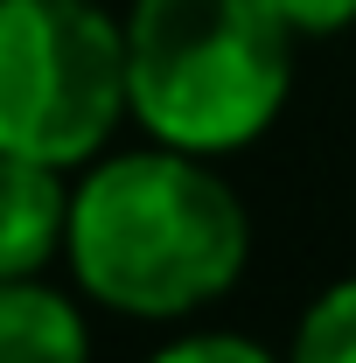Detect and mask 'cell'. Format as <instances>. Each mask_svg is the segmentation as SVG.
Segmentation results:
<instances>
[{
  "label": "cell",
  "instance_id": "cell-2",
  "mask_svg": "<svg viewBox=\"0 0 356 363\" xmlns=\"http://www.w3.org/2000/svg\"><path fill=\"white\" fill-rule=\"evenodd\" d=\"M126 77L154 140L189 154L252 147L294 84V21L272 0H133Z\"/></svg>",
  "mask_w": 356,
  "mask_h": 363
},
{
  "label": "cell",
  "instance_id": "cell-6",
  "mask_svg": "<svg viewBox=\"0 0 356 363\" xmlns=\"http://www.w3.org/2000/svg\"><path fill=\"white\" fill-rule=\"evenodd\" d=\"M287 363H356V279H335L301 315Z\"/></svg>",
  "mask_w": 356,
  "mask_h": 363
},
{
  "label": "cell",
  "instance_id": "cell-3",
  "mask_svg": "<svg viewBox=\"0 0 356 363\" xmlns=\"http://www.w3.org/2000/svg\"><path fill=\"white\" fill-rule=\"evenodd\" d=\"M119 112H133L126 28L98 0H0V147L77 168Z\"/></svg>",
  "mask_w": 356,
  "mask_h": 363
},
{
  "label": "cell",
  "instance_id": "cell-5",
  "mask_svg": "<svg viewBox=\"0 0 356 363\" xmlns=\"http://www.w3.org/2000/svg\"><path fill=\"white\" fill-rule=\"evenodd\" d=\"M84 315L43 279H0V363H84Z\"/></svg>",
  "mask_w": 356,
  "mask_h": 363
},
{
  "label": "cell",
  "instance_id": "cell-1",
  "mask_svg": "<svg viewBox=\"0 0 356 363\" xmlns=\"http://www.w3.org/2000/svg\"><path fill=\"white\" fill-rule=\"evenodd\" d=\"M63 252L98 308L168 321L238 286L252 259V224L245 203L203 168V154L161 140L147 154L98 161L77 182Z\"/></svg>",
  "mask_w": 356,
  "mask_h": 363
},
{
  "label": "cell",
  "instance_id": "cell-8",
  "mask_svg": "<svg viewBox=\"0 0 356 363\" xmlns=\"http://www.w3.org/2000/svg\"><path fill=\"white\" fill-rule=\"evenodd\" d=\"M272 7L294 21V35H335L356 21V0H272Z\"/></svg>",
  "mask_w": 356,
  "mask_h": 363
},
{
  "label": "cell",
  "instance_id": "cell-4",
  "mask_svg": "<svg viewBox=\"0 0 356 363\" xmlns=\"http://www.w3.org/2000/svg\"><path fill=\"white\" fill-rule=\"evenodd\" d=\"M63 245H70L63 168L0 147V279H35Z\"/></svg>",
  "mask_w": 356,
  "mask_h": 363
},
{
  "label": "cell",
  "instance_id": "cell-7",
  "mask_svg": "<svg viewBox=\"0 0 356 363\" xmlns=\"http://www.w3.org/2000/svg\"><path fill=\"white\" fill-rule=\"evenodd\" d=\"M154 363H272V357L259 342H245V335H182Z\"/></svg>",
  "mask_w": 356,
  "mask_h": 363
}]
</instances>
